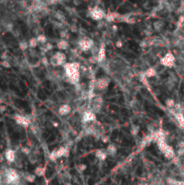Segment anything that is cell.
Returning <instances> with one entry per match:
<instances>
[{
	"label": "cell",
	"mask_w": 184,
	"mask_h": 185,
	"mask_svg": "<svg viewBox=\"0 0 184 185\" xmlns=\"http://www.w3.org/2000/svg\"><path fill=\"white\" fill-rule=\"evenodd\" d=\"M80 65L79 62H66L63 66L64 74L68 80V81L72 85H77L80 80Z\"/></svg>",
	"instance_id": "6da1fadb"
},
{
	"label": "cell",
	"mask_w": 184,
	"mask_h": 185,
	"mask_svg": "<svg viewBox=\"0 0 184 185\" xmlns=\"http://www.w3.org/2000/svg\"><path fill=\"white\" fill-rule=\"evenodd\" d=\"M5 181L10 185H17L20 182V175L15 169L7 168L4 171Z\"/></svg>",
	"instance_id": "7a4b0ae2"
},
{
	"label": "cell",
	"mask_w": 184,
	"mask_h": 185,
	"mask_svg": "<svg viewBox=\"0 0 184 185\" xmlns=\"http://www.w3.org/2000/svg\"><path fill=\"white\" fill-rule=\"evenodd\" d=\"M67 57L64 52H56L50 58V65H52L53 67H59V66H64L66 63Z\"/></svg>",
	"instance_id": "3957f363"
},
{
	"label": "cell",
	"mask_w": 184,
	"mask_h": 185,
	"mask_svg": "<svg viewBox=\"0 0 184 185\" xmlns=\"http://www.w3.org/2000/svg\"><path fill=\"white\" fill-rule=\"evenodd\" d=\"M176 58L172 52H168L166 54L160 59V64L166 68H173L175 66Z\"/></svg>",
	"instance_id": "277c9868"
},
{
	"label": "cell",
	"mask_w": 184,
	"mask_h": 185,
	"mask_svg": "<svg viewBox=\"0 0 184 185\" xmlns=\"http://www.w3.org/2000/svg\"><path fill=\"white\" fill-rule=\"evenodd\" d=\"M68 155H69V149L65 146H62V147L57 148V149H54L49 155V158L51 161H56L57 159L63 157V156H67Z\"/></svg>",
	"instance_id": "5b68a950"
},
{
	"label": "cell",
	"mask_w": 184,
	"mask_h": 185,
	"mask_svg": "<svg viewBox=\"0 0 184 185\" xmlns=\"http://www.w3.org/2000/svg\"><path fill=\"white\" fill-rule=\"evenodd\" d=\"M88 15L91 17V19H93L95 21H101L105 18L106 13L103 9L99 8V7H95L92 9H90Z\"/></svg>",
	"instance_id": "8992f818"
},
{
	"label": "cell",
	"mask_w": 184,
	"mask_h": 185,
	"mask_svg": "<svg viewBox=\"0 0 184 185\" xmlns=\"http://www.w3.org/2000/svg\"><path fill=\"white\" fill-rule=\"evenodd\" d=\"M78 46L82 52H88L93 48L94 41L90 38H82V39L79 40Z\"/></svg>",
	"instance_id": "52a82bcc"
},
{
	"label": "cell",
	"mask_w": 184,
	"mask_h": 185,
	"mask_svg": "<svg viewBox=\"0 0 184 185\" xmlns=\"http://www.w3.org/2000/svg\"><path fill=\"white\" fill-rule=\"evenodd\" d=\"M110 79L108 77H101L99 79L96 80L95 82V89L99 90V91H102L105 90L110 84Z\"/></svg>",
	"instance_id": "ba28073f"
},
{
	"label": "cell",
	"mask_w": 184,
	"mask_h": 185,
	"mask_svg": "<svg viewBox=\"0 0 184 185\" xmlns=\"http://www.w3.org/2000/svg\"><path fill=\"white\" fill-rule=\"evenodd\" d=\"M14 121L17 125H19L23 127L29 126V125L31 123L30 118H28L26 116H24V115H20V114H15L14 116Z\"/></svg>",
	"instance_id": "9c48e42d"
},
{
	"label": "cell",
	"mask_w": 184,
	"mask_h": 185,
	"mask_svg": "<svg viewBox=\"0 0 184 185\" xmlns=\"http://www.w3.org/2000/svg\"><path fill=\"white\" fill-rule=\"evenodd\" d=\"M97 119V116L95 113H93L92 111L89 110H86L83 116H82V122L83 123H90V122H95Z\"/></svg>",
	"instance_id": "30bf717a"
},
{
	"label": "cell",
	"mask_w": 184,
	"mask_h": 185,
	"mask_svg": "<svg viewBox=\"0 0 184 185\" xmlns=\"http://www.w3.org/2000/svg\"><path fill=\"white\" fill-rule=\"evenodd\" d=\"M4 156H5V160L8 163H13L15 162L16 154H15V151L11 149V148H7V149H6L5 153H4Z\"/></svg>",
	"instance_id": "8fae6325"
},
{
	"label": "cell",
	"mask_w": 184,
	"mask_h": 185,
	"mask_svg": "<svg viewBox=\"0 0 184 185\" xmlns=\"http://www.w3.org/2000/svg\"><path fill=\"white\" fill-rule=\"evenodd\" d=\"M106 58V46L105 44L102 43L101 45L99 48L98 53H97V59H98V62H103Z\"/></svg>",
	"instance_id": "7c38bea8"
},
{
	"label": "cell",
	"mask_w": 184,
	"mask_h": 185,
	"mask_svg": "<svg viewBox=\"0 0 184 185\" xmlns=\"http://www.w3.org/2000/svg\"><path fill=\"white\" fill-rule=\"evenodd\" d=\"M119 16H120V15L117 12H108L107 14H106L105 19L108 23H113L116 20H118Z\"/></svg>",
	"instance_id": "4fadbf2b"
},
{
	"label": "cell",
	"mask_w": 184,
	"mask_h": 185,
	"mask_svg": "<svg viewBox=\"0 0 184 185\" xmlns=\"http://www.w3.org/2000/svg\"><path fill=\"white\" fill-rule=\"evenodd\" d=\"M164 157L168 159V160H172V159H174L175 158V151L173 149V147L171 146V145H168L167 148L165 149V151L162 153Z\"/></svg>",
	"instance_id": "5bb4252c"
},
{
	"label": "cell",
	"mask_w": 184,
	"mask_h": 185,
	"mask_svg": "<svg viewBox=\"0 0 184 185\" xmlns=\"http://www.w3.org/2000/svg\"><path fill=\"white\" fill-rule=\"evenodd\" d=\"M70 112H71V107L68 104L62 105L58 109V113H59L60 116H67Z\"/></svg>",
	"instance_id": "9a60e30c"
},
{
	"label": "cell",
	"mask_w": 184,
	"mask_h": 185,
	"mask_svg": "<svg viewBox=\"0 0 184 185\" xmlns=\"http://www.w3.org/2000/svg\"><path fill=\"white\" fill-rule=\"evenodd\" d=\"M106 152L107 155L115 156L117 154V148L114 144H109L106 148Z\"/></svg>",
	"instance_id": "2e32d148"
},
{
	"label": "cell",
	"mask_w": 184,
	"mask_h": 185,
	"mask_svg": "<svg viewBox=\"0 0 184 185\" xmlns=\"http://www.w3.org/2000/svg\"><path fill=\"white\" fill-rule=\"evenodd\" d=\"M95 156L99 161H105L107 157V154L106 152V149H98L95 152Z\"/></svg>",
	"instance_id": "e0dca14e"
},
{
	"label": "cell",
	"mask_w": 184,
	"mask_h": 185,
	"mask_svg": "<svg viewBox=\"0 0 184 185\" xmlns=\"http://www.w3.org/2000/svg\"><path fill=\"white\" fill-rule=\"evenodd\" d=\"M70 47V43L68 40L66 39H61L60 41H58L57 43V48L61 51H65L68 50Z\"/></svg>",
	"instance_id": "ac0fdd59"
},
{
	"label": "cell",
	"mask_w": 184,
	"mask_h": 185,
	"mask_svg": "<svg viewBox=\"0 0 184 185\" xmlns=\"http://www.w3.org/2000/svg\"><path fill=\"white\" fill-rule=\"evenodd\" d=\"M143 73H144V76L147 79H151V78H154V77L156 76L157 70H156V69L154 67H149Z\"/></svg>",
	"instance_id": "d6986e66"
},
{
	"label": "cell",
	"mask_w": 184,
	"mask_h": 185,
	"mask_svg": "<svg viewBox=\"0 0 184 185\" xmlns=\"http://www.w3.org/2000/svg\"><path fill=\"white\" fill-rule=\"evenodd\" d=\"M173 116L177 121V123L179 124V126L181 128H184V114L183 113H173Z\"/></svg>",
	"instance_id": "ffe728a7"
},
{
	"label": "cell",
	"mask_w": 184,
	"mask_h": 185,
	"mask_svg": "<svg viewBox=\"0 0 184 185\" xmlns=\"http://www.w3.org/2000/svg\"><path fill=\"white\" fill-rule=\"evenodd\" d=\"M46 173V167H44V166H37L34 171H33V173L35 176H38V177H42Z\"/></svg>",
	"instance_id": "44dd1931"
},
{
	"label": "cell",
	"mask_w": 184,
	"mask_h": 185,
	"mask_svg": "<svg viewBox=\"0 0 184 185\" xmlns=\"http://www.w3.org/2000/svg\"><path fill=\"white\" fill-rule=\"evenodd\" d=\"M102 106L103 104H99V103H95V102H92V107H91V111L93 113L97 114V113H99L101 111V108H102Z\"/></svg>",
	"instance_id": "7402d4cb"
},
{
	"label": "cell",
	"mask_w": 184,
	"mask_h": 185,
	"mask_svg": "<svg viewBox=\"0 0 184 185\" xmlns=\"http://www.w3.org/2000/svg\"><path fill=\"white\" fill-rule=\"evenodd\" d=\"M52 49H53V45H52V44H51V43H47V44H45L44 45H42V46L40 47V51H41L43 53H46V52L51 51Z\"/></svg>",
	"instance_id": "603a6c76"
},
{
	"label": "cell",
	"mask_w": 184,
	"mask_h": 185,
	"mask_svg": "<svg viewBox=\"0 0 184 185\" xmlns=\"http://www.w3.org/2000/svg\"><path fill=\"white\" fill-rule=\"evenodd\" d=\"M38 42H37V39H36V37H32V38L29 39L28 41V45H29V48L31 49H35L36 47L38 46Z\"/></svg>",
	"instance_id": "cb8c5ba5"
},
{
	"label": "cell",
	"mask_w": 184,
	"mask_h": 185,
	"mask_svg": "<svg viewBox=\"0 0 184 185\" xmlns=\"http://www.w3.org/2000/svg\"><path fill=\"white\" fill-rule=\"evenodd\" d=\"M151 142H153V137H152V135L149 134L148 136H146L145 137H143V139L142 140V144H142L143 147H144V146H146V145L150 144Z\"/></svg>",
	"instance_id": "d4e9b609"
},
{
	"label": "cell",
	"mask_w": 184,
	"mask_h": 185,
	"mask_svg": "<svg viewBox=\"0 0 184 185\" xmlns=\"http://www.w3.org/2000/svg\"><path fill=\"white\" fill-rule=\"evenodd\" d=\"M36 39H37L38 44H40L42 45H44L45 44H47V37L44 34H43V33L38 34L37 37H36Z\"/></svg>",
	"instance_id": "484cf974"
},
{
	"label": "cell",
	"mask_w": 184,
	"mask_h": 185,
	"mask_svg": "<svg viewBox=\"0 0 184 185\" xmlns=\"http://www.w3.org/2000/svg\"><path fill=\"white\" fill-rule=\"evenodd\" d=\"M153 26H154V29L155 30V31H157V32H160L163 27H164V23L162 22V21H156V22H154V25H153Z\"/></svg>",
	"instance_id": "4316f807"
},
{
	"label": "cell",
	"mask_w": 184,
	"mask_h": 185,
	"mask_svg": "<svg viewBox=\"0 0 184 185\" xmlns=\"http://www.w3.org/2000/svg\"><path fill=\"white\" fill-rule=\"evenodd\" d=\"M140 132V126L137 125H133L130 128V133L133 136H136Z\"/></svg>",
	"instance_id": "83f0119b"
},
{
	"label": "cell",
	"mask_w": 184,
	"mask_h": 185,
	"mask_svg": "<svg viewBox=\"0 0 184 185\" xmlns=\"http://www.w3.org/2000/svg\"><path fill=\"white\" fill-rule=\"evenodd\" d=\"M175 105H176V102L172 98H169V99H167L166 100H165V106H166L168 108H174Z\"/></svg>",
	"instance_id": "f1b7e54d"
},
{
	"label": "cell",
	"mask_w": 184,
	"mask_h": 185,
	"mask_svg": "<svg viewBox=\"0 0 184 185\" xmlns=\"http://www.w3.org/2000/svg\"><path fill=\"white\" fill-rule=\"evenodd\" d=\"M25 179L27 182H30V183H33L34 182L35 179H36V176L34 174H32V173H28L25 176Z\"/></svg>",
	"instance_id": "f546056e"
},
{
	"label": "cell",
	"mask_w": 184,
	"mask_h": 185,
	"mask_svg": "<svg viewBox=\"0 0 184 185\" xmlns=\"http://www.w3.org/2000/svg\"><path fill=\"white\" fill-rule=\"evenodd\" d=\"M19 48H20V50H22V51H26V50L29 48L28 42H27V41H25V40L21 41V42L19 43Z\"/></svg>",
	"instance_id": "4dcf8cb0"
},
{
	"label": "cell",
	"mask_w": 184,
	"mask_h": 185,
	"mask_svg": "<svg viewBox=\"0 0 184 185\" xmlns=\"http://www.w3.org/2000/svg\"><path fill=\"white\" fill-rule=\"evenodd\" d=\"M55 17H56V19H58L61 22H65V16L60 11H57L56 13H55Z\"/></svg>",
	"instance_id": "1f68e13d"
},
{
	"label": "cell",
	"mask_w": 184,
	"mask_h": 185,
	"mask_svg": "<svg viewBox=\"0 0 184 185\" xmlns=\"http://www.w3.org/2000/svg\"><path fill=\"white\" fill-rule=\"evenodd\" d=\"M177 26H178L179 29L183 28V26H184V15H183L179 17V20H178V23H177Z\"/></svg>",
	"instance_id": "d6a6232c"
},
{
	"label": "cell",
	"mask_w": 184,
	"mask_h": 185,
	"mask_svg": "<svg viewBox=\"0 0 184 185\" xmlns=\"http://www.w3.org/2000/svg\"><path fill=\"white\" fill-rule=\"evenodd\" d=\"M21 152H22L24 155H31V149H30L29 147H27V146L22 147V148H21Z\"/></svg>",
	"instance_id": "836d02e7"
},
{
	"label": "cell",
	"mask_w": 184,
	"mask_h": 185,
	"mask_svg": "<svg viewBox=\"0 0 184 185\" xmlns=\"http://www.w3.org/2000/svg\"><path fill=\"white\" fill-rule=\"evenodd\" d=\"M41 63L43 64V65H44V66H48V65H50V60L46 57V56H43L42 58H41Z\"/></svg>",
	"instance_id": "e575fe53"
},
{
	"label": "cell",
	"mask_w": 184,
	"mask_h": 185,
	"mask_svg": "<svg viewBox=\"0 0 184 185\" xmlns=\"http://www.w3.org/2000/svg\"><path fill=\"white\" fill-rule=\"evenodd\" d=\"M77 169H78V171H79L80 173H83V172H85L86 169H87V164H85V163H80V164H79V165L77 166Z\"/></svg>",
	"instance_id": "d590c367"
},
{
	"label": "cell",
	"mask_w": 184,
	"mask_h": 185,
	"mask_svg": "<svg viewBox=\"0 0 184 185\" xmlns=\"http://www.w3.org/2000/svg\"><path fill=\"white\" fill-rule=\"evenodd\" d=\"M0 65H1L3 68H6V69H9L11 68V63L9 61H2L0 62Z\"/></svg>",
	"instance_id": "8d00e7d4"
},
{
	"label": "cell",
	"mask_w": 184,
	"mask_h": 185,
	"mask_svg": "<svg viewBox=\"0 0 184 185\" xmlns=\"http://www.w3.org/2000/svg\"><path fill=\"white\" fill-rule=\"evenodd\" d=\"M60 36H61V38L62 39H65V38H68V36H69V33L67 30H62L60 32Z\"/></svg>",
	"instance_id": "74e56055"
},
{
	"label": "cell",
	"mask_w": 184,
	"mask_h": 185,
	"mask_svg": "<svg viewBox=\"0 0 184 185\" xmlns=\"http://www.w3.org/2000/svg\"><path fill=\"white\" fill-rule=\"evenodd\" d=\"M176 153H177L178 156H183L184 155V148H178Z\"/></svg>",
	"instance_id": "f35d334b"
},
{
	"label": "cell",
	"mask_w": 184,
	"mask_h": 185,
	"mask_svg": "<svg viewBox=\"0 0 184 185\" xmlns=\"http://www.w3.org/2000/svg\"><path fill=\"white\" fill-rule=\"evenodd\" d=\"M5 28H6L7 31H12V29H13V25H12L11 23H7V24L5 25Z\"/></svg>",
	"instance_id": "ab89813d"
},
{
	"label": "cell",
	"mask_w": 184,
	"mask_h": 185,
	"mask_svg": "<svg viewBox=\"0 0 184 185\" xmlns=\"http://www.w3.org/2000/svg\"><path fill=\"white\" fill-rule=\"evenodd\" d=\"M123 45H124V44H123V42H122L121 40H118V41L116 42V46H117V48H122Z\"/></svg>",
	"instance_id": "60d3db41"
},
{
	"label": "cell",
	"mask_w": 184,
	"mask_h": 185,
	"mask_svg": "<svg viewBox=\"0 0 184 185\" xmlns=\"http://www.w3.org/2000/svg\"><path fill=\"white\" fill-rule=\"evenodd\" d=\"M178 148H184V141H180L178 143Z\"/></svg>",
	"instance_id": "b9f144b4"
},
{
	"label": "cell",
	"mask_w": 184,
	"mask_h": 185,
	"mask_svg": "<svg viewBox=\"0 0 184 185\" xmlns=\"http://www.w3.org/2000/svg\"><path fill=\"white\" fill-rule=\"evenodd\" d=\"M6 109H7V107H5V106H0V112H1V113H3V112H5V111H6Z\"/></svg>",
	"instance_id": "7bdbcfd3"
},
{
	"label": "cell",
	"mask_w": 184,
	"mask_h": 185,
	"mask_svg": "<svg viewBox=\"0 0 184 185\" xmlns=\"http://www.w3.org/2000/svg\"><path fill=\"white\" fill-rule=\"evenodd\" d=\"M76 29H77V27H76L75 25H71V26H70V30H71L72 32H76V31H77Z\"/></svg>",
	"instance_id": "ee69618b"
},
{
	"label": "cell",
	"mask_w": 184,
	"mask_h": 185,
	"mask_svg": "<svg viewBox=\"0 0 184 185\" xmlns=\"http://www.w3.org/2000/svg\"><path fill=\"white\" fill-rule=\"evenodd\" d=\"M4 160H5V156H4V155L0 154V163H2Z\"/></svg>",
	"instance_id": "f6af8a7d"
},
{
	"label": "cell",
	"mask_w": 184,
	"mask_h": 185,
	"mask_svg": "<svg viewBox=\"0 0 184 185\" xmlns=\"http://www.w3.org/2000/svg\"><path fill=\"white\" fill-rule=\"evenodd\" d=\"M101 140H102L104 143H106V142L108 141V138H107L106 136H103V137H101Z\"/></svg>",
	"instance_id": "bcb514c9"
},
{
	"label": "cell",
	"mask_w": 184,
	"mask_h": 185,
	"mask_svg": "<svg viewBox=\"0 0 184 185\" xmlns=\"http://www.w3.org/2000/svg\"><path fill=\"white\" fill-rule=\"evenodd\" d=\"M112 29H113V31L117 32V26L115 25H113V26H112Z\"/></svg>",
	"instance_id": "7dc6e473"
},
{
	"label": "cell",
	"mask_w": 184,
	"mask_h": 185,
	"mask_svg": "<svg viewBox=\"0 0 184 185\" xmlns=\"http://www.w3.org/2000/svg\"><path fill=\"white\" fill-rule=\"evenodd\" d=\"M3 102H4V99H2V97H0V106L3 104Z\"/></svg>",
	"instance_id": "c3c4849f"
},
{
	"label": "cell",
	"mask_w": 184,
	"mask_h": 185,
	"mask_svg": "<svg viewBox=\"0 0 184 185\" xmlns=\"http://www.w3.org/2000/svg\"><path fill=\"white\" fill-rule=\"evenodd\" d=\"M1 181H2V175L0 173V183H1Z\"/></svg>",
	"instance_id": "681fc988"
},
{
	"label": "cell",
	"mask_w": 184,
	"mask_h": 185,
	"mask_svg": "<svg viewBox=\"0 0 184 185\" xmlns=\"http://www.w3.org/2000/svg\"><path fill=\"white\" fill-rule=\"evenodd\" d=\"M182 9H183V12H184V6L182 7Z\"/></svg>",
	"instance_id": "f907efd6"
}]
</instances>
